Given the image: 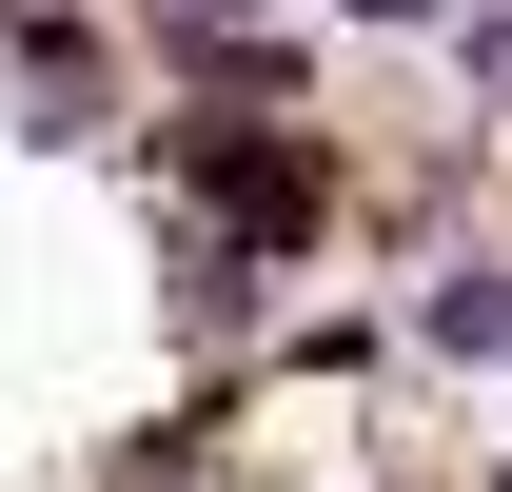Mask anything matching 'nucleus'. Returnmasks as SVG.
I'll return each instance as SVG.
<instances>
[{
	"label": "nucleus",
	"instance_id": "obj_3",
	"mask_svg": "<svg viewBox=\"0 0 512 492\" xmlns=\"http://www.w3.org/2000/svg\"><path fill=\"white\" fill-rule=\"evenodd\" d=\"M473 79H493V99H512V20H473Z\"/></svg>",
	"mask_w": 512,
	"mask_h": 492
},
{
	"label": "nucleus",
	"instance_id": "obj_2",
	"mask_svg": "<svg viewBox=\"0 0 512 492\" xmlns=\"http://www.w3.org/2000/svg\"><path fill=\"white\" fill-rule=\"evenodd\" d=\"M453 335V355H512V256H473V276H434V296H414Z\"/></svg>",
	"mask_w": 512,
	"mask_h": 492
},
{
	"label": "nucleus",
	"instance_id": "obj_1",
	"mask_svg": "<svg viewBox=\"0 0 512 492\" xmlns=\"http://www.w3.org/2000/svg\"><path fill=\"white\" fill-rule=\"evenodd\" d=\"M178 178L217 197V217H256V237H316V178H296V138H178Z\"/></svg>",
	"mask_w": 512,
	"mask_h": 492
}]
</instances>
